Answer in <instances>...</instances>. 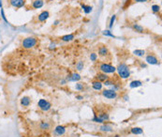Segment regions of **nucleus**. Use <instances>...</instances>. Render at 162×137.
Listing matches in <instances>:
<instances>
[{
	"label": "nucleus",
	"mask_w": 162,
	"mask_h": 137,
	"mask_svg": "<svg viewBox=\"0 0 162 137\" xmlns=\"http://www.w3.org/2000/svg\"><path fill=\"white\" fill-rule=\"evenodd\" d=\"M96 79H97V81H98V82H104V81H106V80H108L109 77L107 76L106 73H98V74H97Z\"/></svg>",
	"instance_id": "nucleus-8"
},
{
	"label": "nucleus",
	"mask_w": 162,
	"mask_h": 137,
	"mask_svg": "<svg viewBox=\"0 0 162 137\" xmlns=\"http://www.w3.org/2000/svg\"><path fill=\"white\" fill-rule=\"evenodd\" d=\"M142 85V83L141 81H132L130 83V87L131 88H134V87H138V86H141Z\"/></svg>",
	"instance_id": "nucleus-17"
},
{
	"label": "nucleus",
	"mask_w": 162,
	"mask_h": 137,
	"mask_svg": "<svg viewBox=\"0 0 162 137\" xmlns=\"http://www.w3.org/2000/svg\"><path fill=\"white\" fill-rule=\"evenodd\" d=\"M159 9H160V7L158 5H154L153 7H152V10H153L154 12H158Z\"/></svg>",
	"instance_id": "nucleus-26"
},
{
	"label": "nucleus",
	"mask_w": 162,
	"mask_h": 137,
	"mask_svg": "<svg viewBox=\"0 0 162 137\" xmlns=\"http://www.w3.org/2000/svg\"><path fill=\"white\" fill-rule=\"evenodd\" d=\"M82 8H83V10H85V13H89L92 11V7H89V6H85L82 5Z\"/></svg>",
	"instance_id": "nucleus-24"
},
{
	"label": "nucleus",
	"mask_w": 162,
	"mask_h": 137,
	"mask_svg": "<svg viewBox=\"0 0 162 137\" xmlns=\"http://www.w3.org/2000/svg\"><path fill=\"white\" fill-rule=\"evenodd\" d=\"M93 121L98 122V123H102V122H104L102 119L98 117V116H97V114H95V117H94V118H93Z\"/></svg>",
	"instance_id": "nucleus-23"
},
{
	"label": "nucleus",
	"mask_w": 162,
	"mask_h": 137,
	"mask_svg": "<svg viewBox=\"0 0 162 137\" xmlns=\"http://www.w3.org/2000/svg\"><path fill=\"white\" fill-rule=\"evenodd\" d=\"M116 70L118 72V74H119V76L121 78H129V75H130V72H129V69L126 64H120L117 68H116Z\"/></svg>",
	"instance_id": "nucleus-1"
},
{
	"label": "nucleus",
	"mask_w": 162,
	"mask_h": 137,
	"mask_svg": "<svg viewBox=\"0 0 162 137\" xmlns=\"http://www.w3.org/2000/svg\"><path fill=\"white\" fill-rule=\"evenodd\" d=\"M48 17H49V11H42L38 15V21L40 22H44Z\"/></svg>",
	"instance_id": "nucleus-9"
},
{
	"label": "nucleus",
	"mask_w": 162,
	"mask_h": 137,
	"mask_svg": "<svg viewBox=\"0 0 162 137\" xmlns=\"http://www.w3.org/2000/svg\"><path fill=\"white\" fill-rule=\"evenodd\" d=\"M43 6V1L42 0H36L33 3V8L34 9H40Z\"/></svg>",
	"instance_id": "nucleus-14"
},
{
	"label": "nucleus",
	"mask_w": 162,
	"mask_h": 137,
	"mask_svg": "<svg viewBox=\"0 0 162 137\" xmlns=\"http://www.w3.org/2000/svg\"><path fill=\"white\" fill-rule=\"evenodd\" d=\"M136 2H146L147 0H135Z\"/></svg>",
	"instance_id": "nucleus-33"
},
{
	"label": "nucleus",
	"mask_w": 162,
	"mask_h": 137,
	"mask_svg": "<svg viewBox=\"0 0 162 137\" xmlns=\"http://www.w3.org/2000/svg\"><path fill=\"white\" fill-rule=\"evenodd\" d=\"M114 21H115V15H113V16H111V22H110V27H113V23H114Z\"/></svg>",
	"instance_id": "nucleus-28"
},
{
	"label": "nucleus",
	"mask_w": 162,
	"mask_h": 137,
	"mask_svg": "<svg viewBox=\"0 0 162 137\" xmlns=\"http://www.w3.org/2000/svg\"><path fill=\"white\" fill-rule=\"evenodd\" d=\"M133 28H134V29H135L137 32H140V33H142V32L144 31L143 27L141 26V25H133Z\"/></svg>",
	"instance_id": "nucleus-20"
},
{
	"label": "nucleus",
	"mask_w": 162,
	"mask_h": 137,
	"mask_svg": "<svg viewBox=\"0 0 162 137\" xmlns=\"http://www.w3.org/2000/svg\"><path fill=\"white\" fill-rule=\"evenodd\" d=\"M66 131V128L63 126H57L54 130V133L57 135H63Z\"/></svg>",
	"instance_id": "nucleus-10"
},
{
	"label": "nucleus",
	"mask_w": 162,
	"mask_h": 137,
	"mask_svg": "<svg viewBox=\"0 0 162 137\" xmlns=\"http://www.w3.org/2000/svg\"><path fill=\"white\" fill-rule=\"evenodd\" d=\"M82 88H83V85H82V84L79 83V84H77V85H76V89H77V90H82Z\"/></svg>",
	"instance_id": "nucleus-30"
},
{
	"label": "nucleus",
	"mask_w": 162,
	"mask_h": 137,
	"mask_svg": "<svg viewBox=\"0 0 162 137\" xmlns=\"http://www.w3.org/2000/svg\"><path fill=\"white\" fill-rule=\"evenodd\" d=\"M103 34H104V35H106V36H111V37H114L113 35V34H111L110 33V31L109 30H106V31H103Z\"/></svg>",
	"instance_id": "nucleus-31"
},
{
	"label": "nucleus",
	"mask_w": 162,
	"mask_h": 137,
	"mask_svg": "<svg viewBox=\"0 0 162 137\" xmlns=\"http://www.w3.org/2000/svg\"><path fill=\"white\" fill-rule=\"evenodd\" d=\"M0 9H2V3H1V0H0Z\"/></svg>",
	"instance_id": "nucleus-35"
},
{
	"label": "nucleus",
	"mask_w": 162,
	"mask_h": 137,
	"mask_svg": "<svg viewBox=\"0 0 162 137\" xmlns=\"http://www.w3.org/2000/svg\"><path fill=\"white\" fill-rule=\"evenodd\" d=\"M133 54L137 56H143L145 54V51L144 50H135L133 52Z\"/></svg>",
	"instance_id": "nucleus-19"
},
{
	"label": "nucleus",
	"mask_w": 162,
	"mask_h": 137,
	"mask_svg": "<svg viewBox=\"0 0 162 137\" xmlns=\"http://www.w3.org/2000/svg\"><path fill=\"white\" fill-rule=\"evenodd\" d=\"M30 102H31V100H30L29 97H24V98L21 99V104H22V106L26 107V106H28L30 104Z\"/></svg>",
	"instance_id": "nucleus-11"
},
{
	"label": "nucleus",
	"mask_w": 162,
	"mask_h": 137,
	"mask_svg": "<svg viewBox=\"0 0 162 137\" xmlns=\"http://www.w3.org/2000/svg\"><path fill=\"white\" fill-rule=\"evenodd\" d=\"M98 54L101 56H106L107 54H108V49H107L106 47H100L99 49H98Z\"/></svg>",
	"instance_id": "nucleus-15"
},
{
	"label": "nucleus",
	"mask_w": 162,
	"mask_h": 137,
	"mask_svg": "<svg viewBox=\"0 0 162 137\" xmlns=\"http://www.w3.org/2000/svg\"><path fill=\"white\" fill-rule=\"evenodd\" d=\"M103 83H104V85H111L113 84V82L111 81V80H109V79H108V80H106V81H104L103 82Z\"/></svg>",
	"instance_id": "nucleus-29"
},
{
	"label": "nucleus",
	"mask_w": 162,
	"mask_h": 137,
	"mask_svg": "<svg viewBox=\"0 0 162 137\" xmlns=\"http://www.w3.org/2000/svg\"><path fill=\"white\" fill-rule=\"evenodd\" d=\"M76 68H77L78 70H81L83 69V62L82 61H79L77 63V65H76Z\"/></svg>",
	"instance_id": "nucleus-25"
},
{
	"label": "nucleus",
	"mask_w": 162,
	"mask_h": 137,
	"mask_svg": "<svg viewBox=\"0 0 162 137\" xmlns=\"http://www.w3.org/2000/svg\"><path fill=\"white\" fill-rule=\"evenodd\" d=\"M146 62L148 64H151V65H158V64H159L158 58L155 56H153V54H149V56H146Z\"/></svg>",
	"instance_id": "nucleus-7"
},
{
	"label": "nucleus",
	"mask_w": 162,
	"mask_h": 137,
	"mask_svg": "<svg viewBox=\"0 0 162 137\" xmlns=\"http://www.w3.org/2000/svg\"><path fill=\"white\" fill-rule=\"evenodd\" d=\"M92 85H93L94 89H96V90H100L102 88V84H101V82L95 81L92 83Z\"/></svg>",
	"instance_id": "nucleus-13"
},
{
	"label": "nucleus",
	"mask_w": 162,
	"mask_h": 137,
	"mask_svg": "<svg viewBox=\"0 0 162 137\" xmlns=\"http://www.w3.org/2000/svg\"><path fill=\"white\" fill-rule=\"evenodd\" d=\"M131 133L133 134H142L143 133V130L141 128H132L131 129Z\"/></svg>",
	"instance_id": "nucleus-16"
},
{
	"label": "nucleus",
	"mask_w": 162,
	"mask_h": 137,
	"mask_svg": "<svg viewBox=\"0 0 162 137\" xmlns=\"http://www.w3.org/2000/svg\"><path fill=\"white\" fill-rule=\"evenodd\" d=\"M38 105L42 111H48V110H50V108H51V103H50L49 101H45V100H43V99L38 101Z\"/></svg>",
	"instance_id": "nucleus-4"
},
{
	"label": "nucleus",
	"mask_w": 162,
	"mask_h": 137,
	"mask_svg": "<svg viewBox=\"0 0 162 137\" xmlns=\"http://www.w3.org/2000/svg\"><path fill=\"white\" fill-rule=\"evenodd\" d=\"M76 98H77L78 100H82V96H77Z\"/></svg>",
	"instance_id": "nucleus-34"
},
{
	"label": "nucleus",
	"mask_w": 162,
	"mask_h": 137,
	"mask_svg": "<svg viewBox=\"0 0 162 137\" xmlns=\"http://www.w3.org/2000/svg\"><path fill=\"white\" fill-rule=\"evenodd\" d=\"M100 130H102V131H111V127L107 126V125H104V126L100 127Z\"/></svg>",
	"instance_id": "nucleus-22"
},
{
	"label": "nucleus",
	"mask_w": 162,
	"mask_h": 137,
	"mask_svg": "<svg viewBox=\"0 0 162 137\" xmlns=\"http://www.w3.org/2000/svg\"><path fill=\"white\" fill-rule=\"evenodd\" d=\"M40 129H42V130H48V129H50V124L46 123V122H41V123H40Z\"/></svg>",
	"instance_id": "nucleus-21"
},
{
	"label": "nucleus",
	"mask_w": 162,
	"mask_h": 137,
	"mask_svg": "<svg viewBox=\"0 0 162 137\" xmlns=\"http://www.w3.org/2000/svg\"><path fill=\"white\" fill-rule=\"evenodd\" d=\"M1 13H2V18L4 19V21H5V22H8V21H7V19H6V16H5V14H4V10H3L2 9H1Z\"/></svg>",
	"instance_id": "nucleus-32"
},
{
	"label": "nucleus",
	"mask_w": 162,
	"mask_h": 137,
	"mask_svg": "<svg viewBox=\"0 0 162 137\" xmlns=\"http://www.w3.org/2000/svg\"><path fill=\"white\" fill-rule=\"evenodd\" d=\"M9 4L12 7L19 9V8H22L25 5V0H9Z\"/></svg>",
	"instance_id": "nucleus-6"
},
{
	"label": "nucleus",
	"mask_w": 162,
	"mask_h": 137,
	"mask_svg": "<svg viewBox=\"0 0 162 137\" xmlns=\"http://www.w3.org/2000/svg\"><path fill=\"white\" fill-rule=\"evenodd\" d=\"M97 58H98V56H97V54H95V53H92L91 56H90V59H91V61H96V60H97Z\"/></svg>",
	"instance_id": "nucleus-27"
},
{
	"label": "nucleus",
	"mask_w": 162,
	"mask_h": 137,
	"mask_svg": "<svg viewBox=\"0 0 162 137\" xmlns=\"http://www.w3.org/2000/svg\"><path fill=\"white\" fill-rule=\"evenodd\" d=\"M99 70L104 73H113L116 70V68H114L113 66L110 65V64L102 63L99 65Z\"/></svg>",
	"instance_id": "nucleus-3"
},
{
	"label": "nucleus",
	"mask_w": 162,
	"mask_h": 137,
	"mask_svg": "<svg viewBox=\"0 0 162 137\" xmlns=\"http://www.w3.org/2000/svg\"><path fill=\"white\" fill-rule=\"evenodd\" d=\"M38 43V40L35 38H32V37H29V38L25 39L22 42V46L25 49H30V48H33L34 46H36V44Z\"/></svg>",
	"instance_id": "nucleus-2"
},
{
	"label": "nucleus",
	"mask_w": 162,
	"mask_h": 137,
	"mask_svg": "<svg viewBox=\"0 0 162 137\" xmlns=\"http://www.w3.org/2000/svg\"><path fill=\"white\" fill-rule=\"evenodd\" d=\"M102 94L104 97H106L107 99H115L117 97V94H116L115 91H113L111 89H105L102 91Z\"/></svg>",
	"instance_id": "nucleus-5"
},
{
	"label": "nucleus",
	"mask_w": 162,
	"mask_h": 137,
	"mask_svg": "<svg viewBox=\"0 0 162 137\" xmlns=\"http://www.w3.org/2000/svg\"><path fill=\"white\" fill-rule=\"evenodd\" d=\"M81 79V76L79 73H72L69 77H68V80L69 81H72V82H76V81H79Z\"/></svg>",
	"instance_id": "nucleus-12"
},
{
	"label": "nucleus",
	"mask_w": 162,
	"mask_h": 137,
	"mask_svg": "<svg viewBox=\"0 0 162 137\" xmlns=\"http://www.w3.org/2000/svg\"><path fill=\"white\" fill-rule=\"evenodd\" d=\"M73 39H74L73 35H66V36H63L61 38V40L64 41H72Z\"/></svg>",
	"instance_id": "nucleus-18"
}]
</instances>
